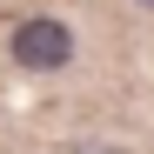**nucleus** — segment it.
<instances>
[{"mask_svg": "<svg viewBox=\"0 0 154 154\" xmlns=\"http://www.w3.org/2000/svg\"><path fill=\"white\" fill-rule=\"evenodd\" d=\"M67 54H74V34L60 27V20L34 14V20L14 27V60H20V67H60Z\"/></svg>", "mask_w": 154, "mask_h": 154, "instance_id": "1", "label": "nucleus"}, {"mask_svg": "<svg viewBox=\"0 0 154 154\" xmlns=\"http://www.w3.org/2000/svg\"><path fill=\"white\" fill-rule=\"evenodd\" d=\"M141 7H154V0H141Z\"/></svg>", "mask_w": 154, "mask_h": 154, "instance_id": "2", "label": "nucleus"}]
</instances>
